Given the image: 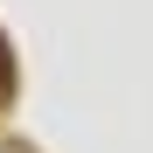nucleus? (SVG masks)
I'll use <instances>...</instances> for the list:
<instances>
[{
  "label": "nucleus",
  "instance_id": "nucleus-1",
  "mask_svg": "<svg viewBox=\"0 0 153 153\" xmlns=\"http://www.w3.org/2000/svg\"><path fill=\"white\" fill-rule=\"evenodd\" d=\"M0 97H14V56H7V42H0Z\"/></svg>",
  "mask_w": 153,
  "mask_h": 153
}]
</instances>
